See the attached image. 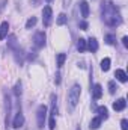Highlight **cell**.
Instances as JSON below:
<instances>
[{
    "label": "cell",
    "mask_w": 128,
    "mask_h": 130,
    "mask_svg": "<svg viewBox=\"0 0 128 130\" xmlns=\"http://www.w3.org/2000/svg\"><path fill=\"white\" fill-rule=\"evenodd\" d=\"M8 47H9L12 52L20 47L18 42H17V36H15V35H9V36H8Z\"/></svg>",
    "instance_id": "cell-12"
},
{
    "label": "cell",
    "mask_w": 128,
    "mask_h": 130,
    "mask_svg": "<svg viewBox=\"0 0 128 130\" xmlns=\"http://www.w3.org/2000/svg\"><path fill=\"white\" fill-rule=\"evenodd\" d=\"M116 91H118V86H116L115 80H110V82H109V92H110V94H115Z\"/></svg>",
    "instance_id": "cell-24"
},
{
    "label": "cell",
    "mask_w": 128,
    "mask_h": 130,
    "mask_svg": "<svg viewBox=\"0 0 128 130\" xmlns=\"http://www.w3.org/2000/svg\"><path fill=\"white\" fill-rule=\"evenodd\" d=\"M45 33L44 32H36L33 35V45L36 47V48H42L44 45H45Z\"/></svg>",
    "instance_id": "cell-5"
},
{
    "label": "cell",
    "mask_w": 128,
    "mask_h": 130,
    "mask_svg": "<svg viewBox=\"0 0 128 130\" xmlns=\"http://www.w3.org/2000/svg\"><path fill=\"white\" fill-rule=\"evenodd\" d=\"M14 94H15V97L20 98V95H21V82L18 80L17 83H15V86H14Z\"/></svg>",
    "instance_id": "cell-22"
},
{
    "label": "cell",
    "mask_w": 128,
    "mask_h": 130,
    "mask_svg": "<svg viewBox=\"0 0 128 130\" xmlns=\"http://www.w3.org/2000/svg\"><path fill=\"white\" fill-rule=\"evenodd\" d=\"M65 61H66V55H65V53H59V55H57V67L60 68V67L65 64Z\"/></svg>",
    "instance_id": "cell-23"
},
{
    "label": "cell",
    "mask_w": 128,
    "mask_h": 130,
    "mask_svg": "<svg viewBox=\"0 0 128 130\" xmlns=\"http://www.w3.org/2000/svg\"><path fill=\"white\" fill-rule=\"evenodd\" d=\"M56 85H60V73H56V79H54Z\"/></svg>",
    "instance_id": "cell-29"
},
{
    "label": "cell",
    "mask_w": 128,
    "mask_h": 130,
    "mask_svg": "<svg viewBox=\"0 0 128 130\" xmlns=\"http://www.w3.org/2000/svg\"><path fill=\"white\" fill-rule=\"evenodd\" d=\"M101 123H102V120H101L99 117H95V118H94V120L91 121V124H89V129H91V130H96V129H99Z\"/></svg>",
    "instance_id": "cell-17"
},
{
    "label": "cell",
    "mask_w": 128,
    "mask_h": 130,
    "mask_svg": "<svg viewBox=\"0 0 128 130\" xmlns=\"http://www.w3.org/2000/svg\"><path fill=\"white\" fill-rule=\"evenodd\" d=\"M78 6H80L81 17H83V18H88V17H89V3H88L86 0H81V2L78 3Z\"/></svg>",
    "instance_id": "cell-7"
},
{
    "label": "cell",
    "mask_w": 128,
    "mask_h": 130,
    "mask_svg": "<svg viewBox=\"0 0 128 130\" xmlns=\"http://www.w3.org/2000/svg\"><path fill=\"white\" fill-rule=\"evenodd\" d=\"M92 97L95 98V100H99V98L102 97V86L99 83H95L92 86Z\"/></svg>",
    "instance_id": "cell-11"
},
{
    "label": "cell",
    "mask_w": 128,
    "mask_h": 130,
    "mask_svg": "<svg viewBox=\"0 0 128 130\" xmlns=\"http://www.w3.org/2000/svg\"><path fill=\"white\" fill-rule=\"evenodd\" d=\"M66 21H68L66 14H59L57 20H56V24H57V26H63V24H66Z\"/></svg>",
    "instance_id": "cell-21"
},
{
    "label": "cell",
    "mask_w": 128,
    "mask_h": 130,
    "mask_svg": "<svg viewBox=\"0 0 128 130\" xmlns=\"http://www.w3.org/2000/svg\"><path fill=\"white\" fill-rule=\"evenodd\" d=\"M78 26H80V29H81V30H88V27H89L86 21H80V23H78Z\"/></svg>",
    "instance_id": "cell-27"
},
{
    "label": "cell",
    "mask_w": 128,
    "mask_h": 130,
    "mask_svg": "<svg viewBox=\"0 0 128 130\" xmlns=\"http://www.w3.org/2000/svg\"><path fill=\"white\" fill-rule=\"evenodd\" d=\"M36 21H38L36 17H30V18L27 20V23H26V29H32L33 26L36 24Z\"/></svg>",
    "instance_id": "cell-25"
},
{
    "label": "cell",
    "mask_w": 128,
    "mask_h": 130,
    "mask_svg": "<svg viewBox=\"0 0 128 130\" xmlns=\"http://www.w3.org/2000/svg\"><path fill=\"white\" fill-rule=\"evenodd\" d=\"M110 64H112L110 58H104V59L101 61V70H102V71H109V70H110Z\"/></svg>",
    "instance_id": "cell-20"
},
{
    "label": "cell",
    "mask_w": 128,
    "mask_h": 130,
    "mask_svg": "<svg viewBox=\"0 0 128 130\" xmlns=\"http://www.w3.org/2000/svg\"><path fill=\"white\" fill-rule=\"evenodd\" d=\"M30 2V5H33V6H39L41 5V0H29Z\"/></svg>",
    "instance_id": "cell-30"
},
{
    "label": "cell",
    "mask_w": 128,
    "mask_h": 130,
    "mask_svg": "<svg viewBox=\"0 0 128 130\" xmlns=\"http://www.w3.org/2000/svg\"><path fill=\"white\" fill-rule=\"evenodd\" d=\"M104 41H105V44L113 45V44H116V36H115V35H112V33H107V35L104 36Z\"/></svg>",
    "instance_id": "cell-18"
},
{
    "label": "cell",
    "mask_w": 128,
    "mask_h": 130,
    "mask_svg": "<svg viewBox=\"0 0 128 130\" xmlns=\"http://www.w3.org/2000/svg\"><path fill=\"white\" fill-rule=\"evenodd\" d=\"M47 2H48V3H50V2H53V0H47Z\"/></svg>",
    "instance_id": "cell-32"
},
{
    "label": "cell",
    "mask_w": 128,
    "mask_h": 130,
    "mask_svg": "<svg viewBox=\"0 0 128 130\" xmlns=\"http://www.w3.org/2000/svg\"><path fill=\"white\" fill-rule=\"evenodd\" d=\"M77 130H81V129H80V127H77Z\"/></svg>",
    "instance_id": "cell-33"
},
{
    "label": "cell",
    "mask_w": 128,
    "mask_h": 130,
    "mask_svg": "<svg viewBox=\"0 0 128 130\" xmlns=\"http://www.w3.org/2000/svg\"><path fill=\"white\" fill-rule=\"evenodd\" d=\"M51 117H56L57 115V97L53 94L51 95Z\"/></svg>",
    "instance_id": "cell-16"
},
{
    "label": "cell",
    "mask_w": 128,
    "mask_h": 130,
    "mask_svg": "<svg viewBox=\"0 0 128 130\" xmlns=\"http://www.w3.org/2000/svg\"><path fill=\"white\" fill-rule=\"evenodd\" d=\"M127 107V100L125 98H119V100H116L115 103H113V109L116 110V112H121V110H124Z\"/></svg>",
    "instance_id": "cell-10"
},
{
    "label": "cell",
    "mask_w": 128,
    "mask_h": 130,
    "mask_svg": "<svg viewBox=\"0 0 128 130\" xmlns=\"http://www.w3.org/2000/svg\"><path fill=\"white\" fill-rule=\"evenodd\" d=\"M86 48H88L89 52H92V53L98 52V41H96L95 38H89V39L86 41Z\"/></svg>",
    "instance_id": "cell-8"
},
{
    "label": "cell",
    "mask_w": 128,
    "mask_h": 130,
    "mask_svg": "<svg viewBox=\"0 0 128 130\" xmlns=\"http://www.w3.org/2000/svg\"><path fill=\"white\" fill-rule=\"evenodd\" d=\"M80 94H81V86L78 83L72 85V88L68 92V104H69V110H74V107L77 106L78 100H80Z\"/></svg>",
    "instance_id": "cell-2"
},
{
    "label": "cell",
    "mask_w": 128,
    "mask_h": 130,
    "mask_svg": "<svg viewBox=\"0 0 128 130\" xmlns=\"http://www.w3.org/2000/svg\"><path fill=\"white\" fill-rule=\"evenodd\" d=\"M51 21H53V9H51V6H45L42 11V23L45 27H48L51 24Z\"/></svg>",
    "instance_id": "cell-4"
},
{
    "label": "cell",
    "mask_w": 128,
    "mask_h": 130,
    "mask_svg": "<svg viewBox=\"0 0 128 130\" xmlns=\"http://www.w3.org/2000/svg\"><path fill=\"white\" fill-rule=\"evenodd\" d=\"M101 15H102V21H104V24H107L109 27H118V26L122 24V15H121L118 6L113 5L112 2H105V3H102Z\"/></svg>",
    "instance_id": "cell-1"
},
{
    "label": "cell",
    "mask_w": 128,
    "mask_h": 130,
    "mask_svg": "<svg viewBox=\"0 0 128 130\" xmlns=\"http://www.w3.org/2000/svg\"><path fill=\"white\" fill-rule=\"evenodd\" d=\"M95 110L98 112V117L101 120H107L109 118V110H107L105 106H98V107H95Z\"/></svg>",
    "instance_id": "cell-13"
},
{
    "label": "cell",
    "mask_w": 128,
    "mask_h": 130,
    "mask_svg": "<svg viewBox=\"0 0 128 130\" xmlns=\"http://www.w3.org/2000/svg\"><path fill=\"white\" fill-rule=\"evenodd\" d=\"M115 77L119 80V82H122V83H125L128 80V76H127V73L124 71V70H116V73H115Z\"/></svg>",
    "instance_id": "cell-14"
},
{
    "label": "cell",
    "mask_w": 128,
    "mask_h": 130,
    "mask_svg": "<svg viewBox=\"0 0 128 130\" xmlns=\"http://www.w3.org/2000/svg\"><path fill=\"white\" fill-rule=\"evenodd\" d=\"M8 29H9L8 21H3L2 26H0V41H3V39L6 38V35H8Z\"/></svg>",
    "instance_id": "cell-15"
},
{
    "label": "cell",
    "mask_w": 128,
    "mask_h": 130,
    "mask_svg": "<svg viewBox=\"0 0 128 130\" xmlns=\"http://www.w3.org/2000/svg\"><path fill=\"white\" fill-rule=\"evenodd\" d=\"M23 124H24V115L21 113V109H18L17 113H15L14 121L11 123V126H12L14 129H20V127H23Z\"/></svg>",
    "instance_id": "cell-6"
},
{
    "label": "cell",
    "mask_w": 128,
    "mask_h": 130,
    "mask_svg": "<svg viewBox=\"0 0 128 130\" xmlns=\"http://www.w3.org/2000/svg\"><path fill=\"white\" fill-rule=\"evenodd\" d=\"M122 44H124V47H125V48H128V38H127V36H124V38H122Z\"/></svg>",
    "instance_id": "cell-31"
},
{
    "label": "cell",
    "mask_w": 128,
    "mask_h": 130,
    "mask_svg": "<svg viewBox=\"0 0 128 130\" xmlns=\"http://www.w3.org/2000/svg\"><path fill=\"white\" fill-rule=\"evenodd\" d=\"M14 58H15V62L18 65H23V62H24V53H23L21 47H18L17 50H14Z\"/></svg>",
    "instance_id": "cell-9"
},
{
    "label": "cell",
    "mask_w": 128,
    "mask_h": 130,
    "mask_svg": "<svg viewBox=\"0 0 128 130\" xmlns=\"http://www.w3.org/2000/svg\"><path fill=\"white\" fill-rule=\"evenodd\" d=\"M48 127H50V130H54V129H56V117H51V115H50V123H48Z\"/></svg>",
    "instance_id": "cell-26"
},
{
    "label": "cell",
    "mask_w": 128,
    "mask_h": 130,
    "mask_svg": "<svg viewBox=\"0 0 128 130\" xmlns=\"http://www.w3.org/2000/svg\"><path fill=\"white\" fill-rule=\"evenodd\" d=\"M77 50H78L80 53H83V52H86V39H83V38H80V39L77 41Z\"/></svg>",
    "instance_id": "cell-19"
},
{
    "label": "cell",
    "mask_w": 128,
    "mask_h": 130,
    "mask_svg": "<svg viewBox=\"0 0 128 130\" xmlns=\"http://www.w3.org/2000/svg\"><path fill=\"white\" fill-rule=\"evenodd\" d=\"M45 118H47V106L45 104H41L36 110V120H38V127L42 129L44 124H45Z\"/></svg>",
    "instance_id": "cell-3"
},
{
    "label": "cell",
    "mask_w": 128,
    "mask_h": 130,
    "mask_svg": "<svg viewBox=\"0 0 128 130\" xmlns=\"http://www.w3.org/2000/svg\"><path fill=\"white\" fill-rule=\"evenodd\" d=\"M121 129L122 130H128V121L127 120H122V121H121Z\"/></svg>",
    "instance_id": "cell-28"
}]
</instances>
